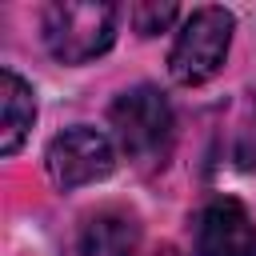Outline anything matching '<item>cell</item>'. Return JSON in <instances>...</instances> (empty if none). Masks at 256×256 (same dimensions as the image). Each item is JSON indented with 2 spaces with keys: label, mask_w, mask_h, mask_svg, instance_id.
Returning a JSON list of instances; mask_svg holds the SVG:
<instances>
[{
  "label": "cell",
  "mask_w": 256,
  "mask_h": 256,
  "mask_svg": "<svg viewBox=\"0 0 256 256\" xmlns=\"http://www.w3.org/2000/svg\"><path fill=\"white\" fill-rule=\"evenodd\" d=\"M112 120V136L120 144V152L140 164V168H160L172 152V136H176V116L168 96L156 84H136L128 92H120L108 108Z\"/></svg>",
  "instance_id": "cell-1"
},
{
  "label": "cell",
  "mask_w": 256,
  "mask_h": 256,
  "mask_svg": "<svg viewBox=\"0 0 256 256\" xmlns=\"http://www.w3.org/2000/svg\"><path fill=\"white\" fill-rule=\"evenodd\" d=\"M120 8L104 0H56L44 8V48L60 64H88L116 44Z\"/></svg>",
  "instance_id": "cell-2"
},
{
  "label": "cell",
  "mask_w": 256,
  "mask_h": 256,
  "mask_svg": "<svg viewBox=\"0 0 256 256\" xmlns=\"http://www.w3.org/2000/svg\"><path fill=\"white\" fill-rule=\"evenodd\" d=\"M232 12L216 8V4H204V8H192L172 40V52H168V72L176 84L184 88H196L204 80H212L224 60H228V48H232Z\"/></svg>",
  "instance_id": "cell-3"
},
{
  "label": "cell",
  "mask_w": 256,
  "mask_h": 256,
  "mask_svg": "<svg viewBox=\"0 0 256 256\" xmlns=\"http://www.w3.org/2000/svg\"><path fill=\"white\" fill-rule=\"evenodd\" d=\"M44 168H48V176L60 192H72V188L104 180L116 168V148L100 128L76 124V128H64L60 136L48 140Z\"/></svg>",
  "instance_id": "cell-4"
},
{
  "label": "cell",
  "mask_w": 256,
  "mask_h": 256,
  "mask_svg": "<svg viewBox=\"0 0 256 256\" xmlns=\"http://www.w3.org/2000/svg\"><path fill=\"white\" fill-rule=\"evenodd\" d=\"M196 256H256V224L236 196H216L196 220Z\"/></svg>",
  "instance_id": "cell-5"
},
{
  "label": "cell",
  "mask_w": 256,
  "mask_h": 256,
  "mask_svg": "<svg viewBox=\"0 0 256 256\" xmlns=\"http://www.w3.org/2000/svg\"><path fill=\"white\" fill-rule=\"evenodd\" d=\"M140 252V228L128 212L104 208L84 220L76 236V256H136Z\"/></svg>",
  "instance_id": "cell-6"
},
{
  "label": "cell",
  "mask_w": 256,
  "mask_h": 256,
  "mask_svg": "<svg viewBox=\"0 0 256 256\" xmlns=\"http://www.w3.org/2000/svg\"><path fill=\"white\" fill-rule=\"evenodd\" d=\"M36 124V96L32 84L20 80L12 68L0 72V152L16 156Z\"/></svg>",
  "instance_id": "cell-7"
},
{
  "label": "cell",
  "mask_w": 256,
  "mask_h": 256,
  "mask_svg": "<svg viewBox=\"0 0 256 256\" xmlns=\"http://www.w3.org/2000/svg\"><path fill=\"white\" fill-rule=\"evenodd\" d=\"M176 16H180L176 4H136V8H128V20H132V28H136L140 36H156V32H164Z\"/></svg>",
  "instance_id": "cell-8"
}]
</instances>
